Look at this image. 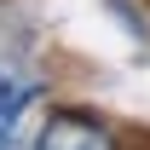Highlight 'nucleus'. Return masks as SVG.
<instances>
[{
  "instance_id": "f257e3e1",
  "label": "nucleus",
  "mask_w": 150,
  "mask_h": 150,
  "mask_svg": "<svg viewBox=\"0 0 150 150\" xmlns=\"http://www.w3.org/2000/svg\"><path fill=\"white\" fill-rule=\"evenodd\" d=\"M35 150H121V133L93 110H52L35 127Z\"/></svg>"
},
{
  "instance_id": "f03ea898",
  "label": "nucleus",
  "mask_w": 150,
  "mask_h": 150,
  "mask_svg": "<svg viewBox=\"0 0 150 150\" xmlns=\"http://www.w3.org/2000/svg\"><path fill=\"white\" fill-rule=\"evenodd\" d=\"M35 98H40V87H35V81H23L18 69H6V64H0V115L23 110V104H35Z\"/></svg>"
},
{
  "instance_id": "7ed1b4c3",
  "label": "nucleus",
  "mask_w": 150,
  "mask_h": 150,
  "mask_svg": "<svg viewBox=\"0 0 150 150\" xmlns=\"http://www.w3.org/2000/svg\"><path fill=\"white\" fill-rule=\"evenodd\" d=\"M29 110H35V104H23V110L0 115V150H35V133H29Z\"/></svg>"
}]
</instances>
